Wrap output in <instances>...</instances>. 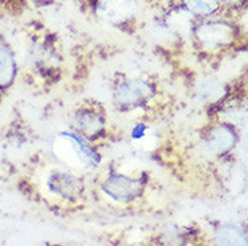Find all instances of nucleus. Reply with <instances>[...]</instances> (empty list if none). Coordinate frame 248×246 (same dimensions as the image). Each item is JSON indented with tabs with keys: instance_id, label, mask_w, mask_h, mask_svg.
<instances>
[{
	"instance_id": "f257e3e1",
	"label": "nucleus",
	"mask_w": 248,
	"mask_h": 246,
	"mask_svg": "<svg viewBox=\"0 0 248 246\" xmlns=\"http://www.w3.org/2000/svg\"><path fill=\"white\" fill-rule=\"evenodd\" d=\"M53 151L65 166L76 170H91L99 163V155L84 136L73 132L58 133L53 143Z\"/></svg>"
},
{
	"instance_id": "f03ea898",
	"label": "nucleus",
	"mask_w": 248,
	"mask_h": 246,
	"mask_svg": "<svg viewBox=\"0 0 248 246\" xmlns=\"http://www.w3.org/2000/svg\"><path fill=\"white\" fill-rule=\"evenodd\" d=\"M91 7L100 22L118 29L132 25L140 13L139 0H93Z\"/></svg>"
},
{
	"instance_id": "7ed1b4c3",
	"label": "nucleus",
	"mask_w": 248,
	"mask_h": 246,
	"mask_svg": "<svg viewBox=\"0 0 248 246\" xmlns=\"http://www.w3.org/2000/svg\"><path fill=\"white\" fill-rule=\"evenodd\" d=\"M107 195L118 202H131L140 195L143 183L139 179L124 174H115L101 186Z\"/></svg>"
},
{
	"instance_id": "20e7f679",
	"label": "nucleus",
	"mask_w": 248,
	"mask_h": 246,
	"mask_svg": "<svg viewBox=\"0 0 248 246\" xmlns=\"http://www.w3.org/2000/svg\"><path fill=\"white\" fill-rule=\"evenodd\" d=\"M154 87L146 80H127L115 90L116 102L123 106H138L153 97Z\"/></svg>"
},
{
	"instance_id": "39448f33",
	"label": "nucleus",
	"mask_w": 248,
	"mask_h": 246,
	"mask_svg": "<svg viewBox=\"0 0 248 246\" xmlns=\"http://www.w3.org/2000/svg\"><path fill=\"white\" fill-rule=\"evenodd\" d=\"M49 188L56 195L63 199H75L82 191V180L73 174L65 171H56L47 180Z\"/></svg>"
},
{
	"instance_id": "423d86ee",
	"label": "nucleus",
	"mask_w": 248,
	"mask_h": 246,
	"mask_svg": "<svg viewBox=\"0 0 248 246\" xmlns=\"http://www.w3.org/2000/svg\"><path fill=\"white\" fill-rule=\"evenodd\" d=\"M76 128L85 137L99 136L104 128V117L92 108H84L75 117Z\"/></svg>"
},
{
	"instance_id": "0eeeda50",
	"label": "nucleus",
	"mask_w": 248,
	"mask_h": 246,
	"mask_svg": "<svg viewBox=\"0 0 248 246\" xmlns=\"http://www.w3.org/2000/svg\"><path fill=\"white\" fill-rule=\"evenodd\" d=\"M16 74V62L11 49L0 43V87H7L13 84Z\"/></svg>"
},
{
	"instance_id": "6e6552de",
	"label": "nucleus",
	"mask_w": 248,
	"mask_h": 246,
	"mask_svg": "<svg viewBox=\"0 0 248 246\" xmlns=\"http://www.w3.org/2000/svg\"><path fill=\"white\" fill-rule=\"evenodd\" d=\"M180 4L186 13L197 18L211 16L221 7L218 0H180Z\"/></svg>"
},
{
	"instance_id": "1a4fd4ad",
	"label": "nucleus",
	"mask_w": 248,
	"mask_h": 246,
	"mask_svg": "<svg viewBox=\"0 0 248 246\" xmlns=\"http://www.w3.org/2000/svg\"><path fill=\"white\" fill-rule=\"evenodd\" d=\"M220 4L224 7H228V8H237V7H242L247 0H218Z\"/></svg>"
},
{
	"instance_id": "9d476101",
	"label": "nucleus",
	"mask_w": 248,
	"mask_h": 246,
	"mask_svg": "<svg viewBox=\"0 0 248 246\" xmlns=\"http://www.w3.org/2000/svg\"><path fill=\"white\" fill-rule=\"evenodd\" d=\"M27 1H30L32 4H46V3H49L50 0H27Z\"/></svg>"
}]
</instances>
